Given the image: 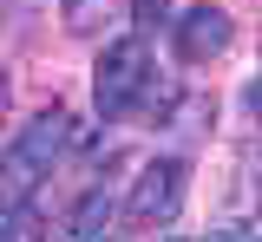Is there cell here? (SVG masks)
<instances>
[{
    "label": "cell",
    "instance_id": "1",
    "mask_svg": "<svg viewBox=\"0 0 262 242\" xmlns=\"http://www.w3.org/2000/svg\"><path fill=\"white\" fill-rule=\"evenodd\" d=\"M66 144H72V118H66V105H46V111H33L27 125L13 131L7 144V157H0V203H13V197H33L53 164L66 157Z\"/></svg>",
    "mask_w": 262,
    "mask_h": 242
},
{
    "label": "cell",
    "instance_id": "2",
    "mask_svg": "<svg viewBox=\"0 0 262 242\" xmlns=\"http://www.w3.org/2000/svg\"><path fill=\"white\" fill-rule=\"evenodd\" d=\"M151 39L144 33H125V39H112L105 53H98V66H92V105H98V118L112 125V118H125L131 105L151 92Z\"/></svg>",
    "mask_w": 262,
    "mask_h": 242
},
{
    "label": "cell",
    "instance_id": "3",
    "mask_svg": "<svg viewBox=\"0 0 262 242\" xmlns=\"http://www.w3.org/2000/svg\"><path fill=\"white\" fill-rule=\"evenodd\" d=\"M190 197V164L184 157H151L144 171L131 177V197H125V229H170L177 209Z\"/></svg>",
    "mask_w": 262,
    "mask_h": 242
},
{
    "label": "cell",
    "instance_id": "4",
    "mask_svg": "<svg viewBox=\"0 0 262 242\" xmlns=\"http://www.w3.org/2000/svg\"><path fill=\"white\" fill-rule=\"evenodd\" d=\"M170 39H177V59H184V66H210V59H223V53H229V39H236V20H229L223 7L196 0L184 20H170Z\"/></svg>",
    "mask_w": 262,
    "mask_h": 242
},
{
    "label": "cell",
    "instance_id": "5",
    "mask_svg": "<svg viewBox=\"0 0 262 242\" xmlns=\"http://www.w3.org/2000/svg\"><path fill=\"white\" fill-rule=\"evenodd\" d=\"M112 216H125V209L112 203V190H105V183H92V190L79 197V209L66 216V236H105V229H112Z\"/></svg>",
    "mask_w": 262,
    "mask_h": 242
},
{
    "label": "cell",
    "instance_id": "6",
    "mask_svg": "<svg viewBox=\"0 0 262 242\" xmlns=\"http://www.w3.org/2000/svg\"><path fill=\"white\" fill-rule=\"evenodd\" d=\"M59 7H66V33H98L112 13V0H59Z\"/></svg>",
    "mask_w": 262,
    "mask_h": 242
},
{
    "label": "cell",
    "instance_id": "7",
    "mask_svg": "<svg viewBox=\"0 0 262 242\" xmlns=\"http://www.w3.org/2000/svg\"><path fill=\"white\" fill-rule=\"evenodd\" d=\"M131 27H138V33L170 27V0H131Z\"/></svg>",
    "mask_w": 262,
    "mask_h": 242
},
{
    "label": "cell",
    "instance_id": "8",
    "mask_svg": "<svg viewBox=\"0 0 262 242\" xmlns=\"http://www.w3.org/2000/svg\"><path fill=\"white\" fill-rule=\"evenodd\" d=\"M243 105H249V111H262V79L249 85V92H243Z\"/></svg>",
    "mask_w": 262,
    "mask_h": 242
}]
</instances>
